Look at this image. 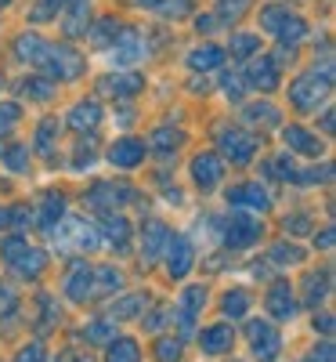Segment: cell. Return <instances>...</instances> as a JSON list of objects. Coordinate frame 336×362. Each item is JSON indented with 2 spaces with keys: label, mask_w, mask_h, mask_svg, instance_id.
I'll use <instances>...</instances> for the list:
<instances>
[{
  "label": "cell",
  "mask_w": 336,
  "mask_h": 362,
  "mask_svg": "<svg viewBox=\"0 0 336 362\" xmlns=\"http://www.w3.org/2000/svg\"><path fill=\"white\" fill-rule=\"evenodd\" d=\"M4 257H8V264H15V268H18V276H40L44 264H47L44 250L25 247L22 239H11V243H4Z\"/></svg>",
  "instance_id": "obj_1"
},
{
  "label": "cell",
  "mask_w": 336,
  "mask_h": 362,
  "mask_svg": "<svg viewBox=\"0 0 336 362\" xmlns=\"http://www.w3.org/2000/svg\"><path fill=\"white\" fill-rule=\"evenodd\" d=\"M246 334H250V348H253V355L260 358V362H271L275 355H279V348H282V341H279V334H275V326L271 322H250L246 326Z\"/></svg>",
  "instance_id": "obj_2"
},
{
  "label": "cell",
  "mask_w": 336,
  "mask_h": 362,
  "mask_svg": "<svg viewBox=\"0 0 336 362\" xmlns=\"http://www.w3.org/2000/svg\"><path fill=\"white\" fill-rule=\"evenodd\" d=\"M54 243H58V250H90L98 243V235L83 221H66L62 232H54Z\"/></svg>",
  "instance_id": "obj_3"
},
{
  "label": "cell",
  "mask_w": 336,
  "mask_h": 362,
  "mask_svg": "<svg viewBox=\"0 0 336 362\" xmlns=\"http://www.w3.org/2000/svg\"><path fill=\"white\" fill-rule=\"evenodd\" d=\"M268 312H271V319H293L296 315V297H293V290H289V283H271V290H268Z\"/></svg>",
  "instance_id": "obj_4"
},
{
  "label": "cell",
  "mask_w": 336,
  "mask_h": 362,
  "mask_svg": "<svg viewBox=\"0 0 336 362\" xmlns=\"http://www.w3.org/2000/svg\"><path fill=\"white\" fill-rule=\"evenodd\" d=\"M167 272L174 279H185L188 276V268H192V247H188V239H167Z\"/></svg>",
  "instance_id": "obj_5"
},
{
  "label": "cell",
  "mask_w": 336,
  "mask_h": 362,
  "mask_svg": "<svg viewBox=\"0 0 336 362\" xmlns=\"http://www.w3.org/2000/svg\"><path fill=\"white\" fill-rule=\"evenodd\" d=\"M260 239V225L253 221V218H235L232 225H228V232H224V243L232 247V250H246V247H253Z\"/></svg>",
  "instance_id": "obj_6"
},
{
  "label": "cell",
  "mask_w": 336,
  "mask_h": 362,
  "mask_svg": "<svg viewBox=\"0 0 336 362\" xmlns=\"http://www.w3.org/2000/svg\"><path fill=\"white\" fill-rule=\"evenodd\" d=\"M90 283H95V268H87V264H76L73 272H69V276H66V297L69 300H76V305H83V300L90 297V293H95V286H90Z\"/></svg>",
  "instance_id": "obj_7"
},
{
  "label": "cell",
  "mask_w": 336,
  "mask_h": 362,
  "mask_svg": "<svg viewBox=\"0 0 336 362\" xmlns=\"http://www.w3.org/2000/svg\"><path fill=\"white\" fill-rule=\"evenodd\" d=\"M141 156H145V141H138V138H119V141L109 148V160H112L116 167H124V170L138 167Z\"/></svg>",
  "instance_id": "obj_8"
},
{
  "label": "cell",
  "mask_w": 336,
  "mask_h": 362,
  "mask_svg": "<svg viewBox=\"0 0 336 362\" xmlns=\"http://www.w3.org/2000/svg\"><path fill=\"white\" fill-rule=\"evenodd\" d=\"M264 25L271 29V33H279L282 40H289V37L296 40V37L304 33V25H300L289 11H282V8H268V11H264Z\"/></svg>",
  "instance_id": "obj_9"
},
{
  "label": "cell",
  "mask_w": 336,
  "mask_h": 362,
  "mask_svg": "<svg viewBox=\"0 0 336 362\" xmlns=\"http://www.w3.org/2000/svg\"><path fill=\"white\" fill-rule=\"evenodd\" d=\"M232 341H235V334H232V326H206L203 329V337H199V348L206 351V355H224L228 348H232Z\"/></svg>",
  "instance_id": "obj_10"
},
{
  "label": "cell",
  "mask_w": 336,
  "mask_h": 362,
  "mask_svg": "<svg viewBox=\"0 0 336 362\" xmlns=\"http://www.w3.org/2000/svg\"><path fill=\"white\" fill-rule=\"evenodd\" d=\"M167 239H170V232H167L160 221H148V225H145V239H141L145 261H156V257L163 254V247H167Z\"/></svg>",
  "instance_id": "obj_11"
},
{
  "label": "cell",
  "mask_w": 336,
  "mask_h": 362,
  "mask_svg": "<svg viewBox=\"0 0 336 362\" xmlns=\"http://www.w3.org/2000/svg\"><path fill=\"white\" fill-rule=\"evenodd\" d=\"M221 145H224V153H228L235 163H246V160L253 156V138H246L242 131H224Z\"/></svg>",
  "instance_id": "obj_12"
},
{
  "label": "cell",
  "mask_w": 336,
  "mask_h": 362,
  "mask_svg": "<svg viewBox=\"0 0 336 362\" xmlns=\"http://www.w3.org/2000/svg\"><path fill=\"white\" fill-rule=\"evenodd\" d=\"M203 305H206V290L203 286H188L185 293H181V322H185V326H192L196 322V315L203 312Z\"/></svg>",
  "instance_id": "obj_13"
},
{
  "label": "cell",
  "mask_w": 336,
  "mask_h": 362,
  "mask_svg": "<svg viewBox=\"0 0 336 362\" xmlns=\"http://www.w3.org/2000/svg\"><path fill=\"white\" fill-rule=\"evenodd\" d=\"M329 80H315V76H308V80H300V83H293V90H289V95H293V102L300 105V109H311V105H318V95H322V87H325Z\"/></svg>",
  "instance_id": "obj_14"
},
{
  "label": "cell",
  "mask_w": 336,
  "mask_h": 362,
  "mask_svg": "<svg viewBox=\"0 0 336 362\" xmlns=\"http://www.w3.org/2000/svg\"><path fill=\"white\" fill-rule=\"evenodd\" d=\"M228 199H232L235 206H253V210H264V206H268V192H264L260 185H235V189L228 192Z\"/></svg>",
  "instance_id": "obj_15"
},
{
  "label": "cell",
  "mask_w": 336,
  "mask_h": 362,
  "mask_svg": "<svg viewBox=\"0 0 336 362\" xmlns=\"http://www.w3.org/2000/svg\"><path fill=\"white\" fill-rule=\"evenodd\" d=\"M192 174H196V181H199L203 189H213L221 181V160L217 156H199L196 167H192Z\"/></svg>",
  "instance_id": "obj_16"
},
{
  "label": "cell",
  "mask_w": 336,
  "mask_h": 362,
  "mask_svg": "<svg viewBox=\"0 0 336 362\" xmlns=\"http://www.w3.org/2000/svg\"><path fill=\"white\" fill-rule=\"evenodd\" d=\"M116 344L109 348V358L105 362H138L141 358V351H138V344L131 341V337H112Z\"/></svg>",
  "instance_id": "obj_17"
},
{
  "label": "cell",
  "mask_w": 336,
  "mask_h": 362,
  "mask_svg": "<svg viewBox=\"0 0 336 362\" xmlns=\"http://www.w3.org/2000/svg\"><path fill=\"white\" fill-rule=\"evenodd\" d=\"M102 232H105V239H109L112 247H119V250H124V247H127V235H131V225H127L124 218H105Z\"/></svg>",
  "instance_id": "obj_18"
},
{
  "label": "cell",
  "mask_w": 336,
  "mask_h": 362,
  "mask_svg": "<svg viewBox=\"0 0 336 362\" xmlns=\"http://www.w3.org/2000/svg\"><path fill=\"white\" fill-rule=\"evenodd\" d=\"M286 141H289L293 148H300V153H308V156H318V153H322V141H311V134L300 131V127H289V131H286Z\"/></svg>",
  "instance_id": "obj_19"
},
{
  "label": "cell",
  "mask_w": 336,
  "mask_h": 362,
  "mask_svg": "<svg viewBox=\"0 0 336 362\" xmlns=\"http://www.w3.org/2000/svg\"><path fill=\"white\" fill-rule=\"evenodd\" d=\"M246 308H250V293L246 290H232L224 297V315L228 319H242V315H246Z\"/></svg>",
  "instance_id": "obj_20"
},
{
  "label": "cell",
  "mask_w": 336,
  "mask_h": 362,
  "mask_svg": "<svg viewBox=\"0 0 336 362\" xmlns=\"http://www.w3.org/2000/svg\"><path fill=\"white\" fill-rule=\"evenodd\" d=\"M98 116H102L98 105H95V102H87V105H76V112L69 116V124H73L76 131H83V127H95V124H98Z\"/></svg>",
  "instance_id": "obj_21"
},
{
  "label": "cell",
  "mask_w": 336,
  "mask_h": 362,
  "mask_svg": "<svg viewBox=\"0 0 336 362\" xmlns=\"http://www.w3.org/2000/svg\"><path fill=\"white\" fill-rule=\"evenodd\" d=\"M221 62V51L217 47H199L196 54H192V69H213V66H217Z\"/></svg>",
  "instance_id": "obj_22"
},
{
  "label": "cell",
  "mask_w": 336,
  "mask_h": 362,
  "mask_svg": "<svg viewBox=\"0 0 336 362\" xmlns=\"http://www.w3.org/2000/svg\"><path fill=\"white\" fill-rule=\"evenodd\" d=\"M62 210H66L62 196H51V199L44 203V210H40V225H44V228H51L58 218H62Z\"/></svg>",
  "instance_id": "obj_23"
},
{
  "label": "cell",
  "mask_w": 336,
  "mask_h": 362,
  "mask_svg": "<svg viewBox=\"0 0 336 362\" xmlns=\"http://www.w3.org/2000/svg\"><path fill=\"white\" fill-rule=\"evenodd\" d=\"M119 189H112V185H98L95 192L87 196V203L90 206H116V199H124V196H116Z\"/></svg>",
  "instance_id": "obj_24"
},
{
  "label": "cell",
  "mask_w": 336,
  "mask_h": 362,
  "mask_svg": "<svg viewBox=\"0 0 336 362\" xmlns=\"http://www.w3.org/2000/svg\"><path fill=\"white\" fill-rule=\"evenodd\" d=\"M138 308H145V293H134V297H127V300H119V305L112 308V315L131 319V315H138Z\"/></svg>",
  "instance_id": "obj_25"
},
{
  "label": "cell",
  "mask_w": 336,
  "mask_h": 362,
  "mask_svg": "<svg viewBox=\"0 0 336 362\" xmlns=\"http://www.w3.org/2000/svg\"><path fill=\"white\" fill-rule=\"evenodd\" d=\"M156 358H160V362H177V358H181V341L163 337V341L156 344Z\"/></svg>",
  "instance_id": "obj_26"
},
{
  "label": "cell",
  "mask_w": 336,
  "mask_h": 362,
  "mask_svg": "<svg viewBox=\"0 0 336 362\" xmlns=\"http://www.w3.org/2000/svg\"><path fill=\"white\" fill-rule=\"evenodd\" d=\"M253 83H264V87L275 83V66H271V58H260V62L253 66Z\"/></svg>",
  "instance_id": "obj_27"
},
{
  "label": "cell",
  "mask_w": 336,
  "mask_h": 362,
  "mask_svg": "<svg viewBox=\"0 0 336 362\" xmlns=\"http://www.w3.org/2000/svg\"><path fill=\"white\" fill-rule=\"evenodd\" d=\"M116 51H119V54H116L119 62H131V58H138V54H141V51H138V33H127L124 44H119Z\"/></svg>",
  "instance_id": "obj_28"
},
{
  "label": "cell",
  "mask_w": 336,
  "mask_h": 362,
  "mask_svg": "<svg viewBox=\"0 0 336 362\" xmlns=\"http://www.w3.org/2000/svg\"><path fill=\"white\" fill-rule=\"evenodd\" d=\"M87 337L95 341V344H105V341H112L116 334H112L109 322H90V326H87Z\"/></svg>",
  "instance_id": "obj_29"
},
{
  "label": "cell",
  "mask_w": 336,
  "mask_h": 362,
  "mask_svg": "<svg viewBox=\"0 0 336 362\" xmlns=\"http://www.w3.org/2000/svg\"><path fill=\"white\" fill-rule=\"evenodd\" d=\"M44 358H47L44 344H40V341H33L29 348H22V351H18V358H15V362H44Z\"/></svg>",
  "instance_id": "obj_30"
},
{
  "label": "cell",
  "mask_w": 336,
  "mask_h": 362,
  "mask_svg": "<svg viewBox=\"0 0 336 362\" xmlns=\"http://www.w3.org/2000/svg\"><path fill=\"white\" fill-rule=\"evenodd\" d=\"M322 297H325V279H318V276H311V279H308V305L315 308V305H318V300H322Z\"/></svg>",
  "instance_id": "obj_31"
},
{
  "label": "cell",
  "mask_w": 336,
  "mask_h": 362,
  "mask_svg": "<svg viewBox=\"0 0 336 362\" xmlns=\"http://www.w3.org/2000/svg\"><path fill=\"white\" fill-rule=\"evenodd\" d=\"M304 362H332V341H322L318 348H311V355Z\"/></svg>",
  "instance_id": "obj_32"
},
{
  "label": "cell",
  "mask_w": 336,
  "mask_h": 362,
  "mask_svg": "<svg viewBox=\"0 0 336 362\" xmlns=\"http://www.w3.org/2000/svg\"><path fill=\"white\" fill-rule=\"evenodd\" d=\"M95 279H102V290H119V272H112V268L95 272Z\"/></svg>",
  "instance_id": "obj_33"
},
{
  "label": "cell",
  "mask_w": 336,
  "mask_h": 362,
  "mask_svg": "<svg viewBox=\"0 0 336 362\" xmlns=\"http://www.w3.org/2000/svg\"><path fill=\"white\" fill-rule=\"evenodd\" d=\"M232 47H235V54H250V51L257 47V37H235Z\"/></svg>",
  "instance_id": "obj_34"
},
{
  "label": "cell",
  "mask_w": 336,
  "mask_h": 362,
  "mask_svg": "<svg viewBox=\"0 0 336 362\" xmlns=\"http://www.w3.org/2000/svg\"><path fill=\"white\" fill-rule=\"evenodd\" d=\"M15 119H18V109L15 105H4V112H0V131H11Z\"/></svg>",
  "instance_id": "obj_35"
},
{
  "label": "cell",
  "mask_w": 336,
  "mask_h": 362,
  "mask_svg": "<svg viewBox=\"0 0 336 362\" xmlns=\"http://www.w3.org/2000/svg\"><path fill=\"white\" fill-rule=\"evenodd\" d=\"M275 261L286 264V261H300V250L296 247H275Z\"/></svg>",
  "instance_id": "obj_36"
},
{
  "label": "cell",
  "mask_w": 336,
  "mask_h": 362,
  "mask_svg": "<svg viewBox=\"0 0 336 362\" xmlns=\"http://www.w3.org/2000/svg\"><path fill=\"white\" fill-rule=\"evenodd\" d=\"M167 319H174V312H167V308H160V315H152V319H145V326H148V329H160V326H163Z\"/></svg>",
  "instance_id": "obj_37"
},
{
  "label": "cell",
  "mask_w": 336,
  "mask_h": 362,
  "mask_svg": "<svg viewBox=\"0 0 336 362\" xmlns=\"http://www.w3.org/2000/svg\"><path fill=\"white\" fill-rule=\"evenodd\" d=\"M22 148H11V153H8V163H11V170H22Z\"/></svg>",
  "instance_id": "obj_38"
},
{
  "label": "cell",
  "mask_w": 336,
  "mask_h": 362,
  "mask_svg": "<svg viewBox=\"0 0 336 362\" xmlns=\"http://www.w3.org/2000/svg\"><path fill=\"white\" fill-rule=\"evenodd\" d=\"M315 326H322V334L329 337V334H332V315H322V319H315Z\"/></svg>",
  "instance_id": "obj_39"
}]
</instances>
